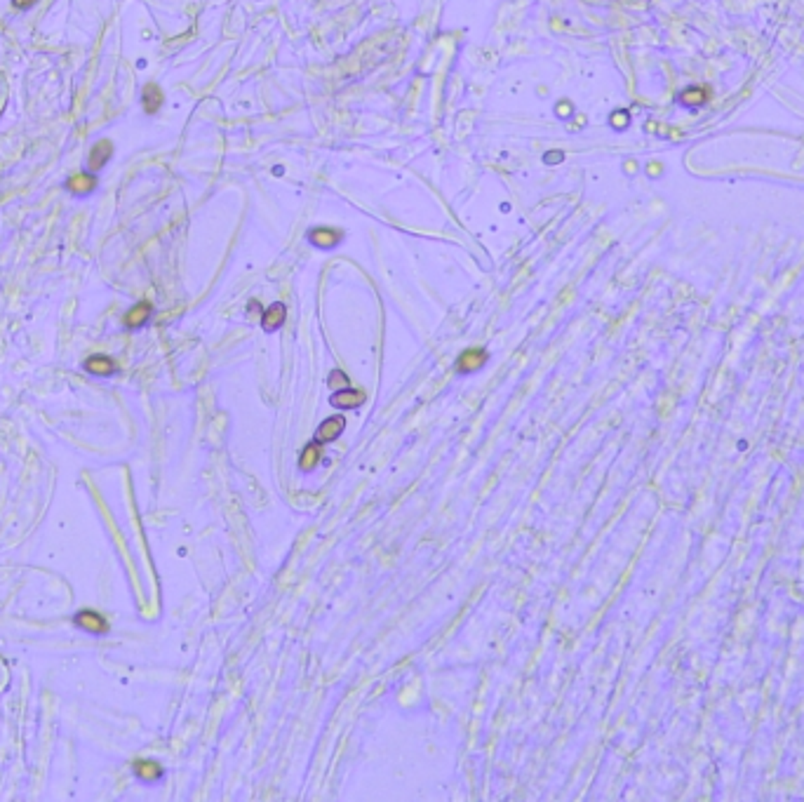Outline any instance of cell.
<instances>
[{
    "mask_svg": "<svg viewBox=\"0 0 804 802\" xmlns=\"http://www.w3.org/2000/svg\"><path fill=\"white\" fill-rule=\"evenodd\" d=\"M677 102L685 104V106H703V104L708 102V92L703 90V87H687V90L677 97Z\"/></svg>",
    "mask_w": 804,
    "mask_h": 802,
    "instance_id": "4fadbf2b",
    "label": "cell"
},
{
    "mask_svg": "<svg viewBox=\"0 0 804 802\" xmlns=\"http://www.w3.org/2000/svg\"><path fill=\"white\" fill-rule=\"evenodd\" d=\"M85 370L90 372V375L95 377H111L118 367H115V362L108 358V355H102V353H95L90 355V358L85 360Z\"/></svg>",
    "mask_w": 804,
    "mask_h": 802,
    "instance_id": "9c48e42d",
    "label": "cell"
},
{
    "mask_svg": "<svg viewBox=\"0 0 804 802\" xmlns=\"http://www.w3.org/2000/svg\"><path fill=\"white\" fill-rule=\"evenodd\" d=\"M327 384H329V386H341V388H346L351 381H348V375H346L344 370H332V375H329Z\"/></svg>",
    "mask_w": 804,
    "mask_h": 802,
    "instance_id": "9a60e30c",
    "label": "cell"
},
{
    "mask_svg": "<svg viewBox=\"0 0 804 802\" xmlns=\"http://www.w3.org/2000/svg\"><path fill=\"white\" fill-rule=\"evenodd\" d=\"M320 447H322L320 443L313 440V443L304 449V452H301V459H299V469H301V471H313V469H316L318 461H320Z\"/></svg>",
    "mask_w": 804,
    "mask_h": 802,
    "instance_id": "7c38bea8",
    "label": "cell"
},
{
    "mask_svg": "<svg viewBox=\"0 0 804 802\" xmlns=\"http://www.w3.org/2000/svg\"><path fill=\"white\" fill-rule=\"evenodd\" d=\"M344 428H346V416H329V419H324L320 426H318V431H316V443H320V445H324V443H332V440H337V438L341 436V433H344Z\"/></svg>",
    "mask_w": 804,
    "mask_h": 802,
    "instance_id": "3957f363",
    "label": "cell"
},
{
    "mask_svg": "<svg viewBox=\"0 0 804 802\" xmlns=\"http://www.w3.org/2000/svg\"><path fill=\"white\" fill-rule=\"evenodd\" d=\"M341 240H344V233L337 228H313L311 233H308V243L320 247V250H332V247H337Z\"/></svg>",
    "mask_w": 804,
    "mask_h": 802,
    "instance_id": "5b68a950",
    "label": "cell"
},
{
    "mask_svg": "<svg viewBox=\"0 0 804 802\" xmlns=\"http://www.w3.org/2000/svg\"><path fill=\"white\" fill-rule=\"evenodd\" d=\"M33 3H36V0H12V5L16 10H29Z\"/></svg>",
    "mask_w": 804,
    "mask_h": 802,
    "instance_id": "e0dca14e",
    "label": "cell"
},
{
    "mask_svg": "<svg viewBox=\"0 0 804 802\" xmlns=\"http://www.w3.org/2000/svg\"><path fill=\"white\" fill-rule=\"evenodd\" d=\"M563 156H565L563 151H548L543 158H546V163H560V161H563Z\"/></svg>",
    "mask_w": 804,
    "mask_h": 802,
    "instance_id": "2e32d148",
    "label": "cell"
},
{
    "mask_svg": "<svg viewBox=\"0 0 804 802\" xmlns=\"http://www.w3.org/2000/svg\"><path fill=\"white\" fill-rule=\"evenodd\" d=\"M111 156H113V144H111V139H99L97 144L92 146V151H90V158H87V167H90V169H92V174H95V172H99V169H102L108 161H111Z\"/></svg>",
    "mask_w": 804,
    "mask_h": 802,
    "instance_id": "52a82bcc",
    "label": "cell"
},
{
    "mask_svg": "<svg viewBox=\"0 0 804 802\" xmlns=\"http://www.w3.org/2000/svg\"><path fill=\"white\" fill-rule=\"evenodd\" d=\"M151 304H148V301H141V304H137L134 309H130V313L128 316H125V325L128 327H141L144 325V322L148 320V316H151Z\"/></svg>",
    "mask_w": 804,
    "mask_h": 802,
    "instance_id": "8fae6325",
    "label": "cell"
},
{
    "mask_svg": "<svg viewBox=\"0 0 804 802\" xmlns=\"http://www.w3.org/2000/svg\"><path fill=\"white\" fill-rule=\"evenodd\" d=\"M285 318H287V306H285L283 301H275V304H271L261 313V327L266 329V332H275V329L283 327Z\"/></svg>",
    "mask_w": 804,
    "mask_h": 802,
    "instance_id": "ba28073f",
    "label": "cell"
},
{
    "mask_svg": "<svg viewBox=\"0 0 804 802\" xmlns=\"http://www.w3.org/2000/svg\"><path fill=\"white\" fill-rule=\"evenodd\" d=\"M141 102H144V111L148 115H156L158 111H161V106L165 102L163 90L156 85V82H148V85L144 87V92H141Z\"/></svg>",
    "mask_w": 804,
    "mask_h": 802,
    "instance_id": "30bf717a",
    "label": "cell"
},
{
    "mask_svg": "<svg viewBox=\"0 0 804 802\" xmlns=\"http://www.w3.org/2000/svg\"><path fill=\"white\" fill-rule=\"evenodd\" d=\"M365 403V391H357V388H339V391L332 393V398H329V405L332 408H339V410H355L360 408V405Z\"/></svg>",
    "mask_w": 804,
    "mask_h": 802,
    "instance_id": "7a4b0ae2",
    "label": "cell"
},
{
    "mask_svg": "<svg viewBox=\"0 0 804 802\" xmlns=\"http://www.w3.org/2000/svg\"><path fill=\"white\" fill-rule=\"evenodd\" d=\"M75 624L80 626L82 630H87V633H95V635H102L108 630V622L102 617L99 612H92V609H82V612L75 614Z\"/></svg>",
    "mask_w": 804,
    "mask_h": 802,
    "instance_id": "277c9868",
    "label": "cell"
},
{
    "mask_svg": "<svg viewBox=\"0 0 804 802\" xmlns=\"http://www.w3.org/2000/svg\"><path fill=\"white\" fill-rule=\"evenodd\" d=\"M487 351L484 349H466L464 353L456 358V372L459 375H471V372H477L480 367L487 362Z\"/></svg>",
    "mask_w": 804,
    "mask_h": 802,
    "instance_id": "6da1fadb",
    "label": "cell"
},
{
    "mask_svg": "<svg viewBox=\"0 0 804 802\" xmlns=\"http://www.w3.org/2000/svg\"><path fill=\"white\" fill-rule=\"evenodd\" d=\"M134 772L139 774L141 779H146V781H156V779H161L163 767L158 765V762H153V760H139L134 765Z\"/></svg>",
    "mask_w": 804,
    "mask_h": 802,
    "instance_id": "5bb4252c",
    "label": "cell"
},
{
    "mask_svg": "<svg viewBox=\"0 0 804 802\" xmlns=\"http://www.w3.org/2000/svg\"><path fill=\"white\" fill-rule=\"evenodd\" d=\"M64 189L69 191L71 196L85 198L87 193H92V191L97 189V177H95V174H87V172L73 174V177H69V179H66Z\"/></svg>",
    "mask_w": 804,
    "mask_h": 802,
    "instance_id": "8992f818",
    "label": "cell"
}]
</instances>
